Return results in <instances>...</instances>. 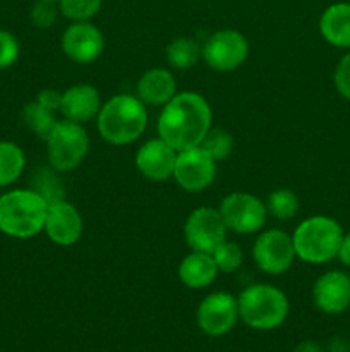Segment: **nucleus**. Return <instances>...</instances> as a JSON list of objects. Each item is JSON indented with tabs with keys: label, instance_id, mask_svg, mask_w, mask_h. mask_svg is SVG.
<instances>
[{
	"label": "nucleus",
	"instance_id": "nucleus-1",
	"mask_svg": "<svg viewBox=\"0 0 350 352\" xmlns=\"http://www.w3.org/2000/svg\"><path fill=\"white\" fill-rule=\"evenodd\" d=\"M211 107L199 93H177L161 109L158 117V136L175 151H184L201 144L211 129Z\"/></svg>",
	"mask_w": 350,
	"mask_h": 352
},
{
	"label": "nucleus",
	"instance_id": "nucleus-2",
	"mask_svg": "<svg viewBox=\"0 0 350 352\" xmlns=\"http://www.w3.org/2000/svg\"><path fill=\"white\" fill-rule=\"evenodd\" d=\"M48 203L34 189H10L0 195V232L30 239L43 232Z\"/></svg>",
	"mask_w": 350,
	"mask_h": 352
},
{
	"label": "nucleus",
	"instance_id": "nucleus-3",
	"mask_svg": "<svg viewBox=\"0 0 350 352\" xmlns=\"http://www.w3.org/2000/svg\"><path fill=\"white\" fill-rule=\"evenodd\" d=\"M148 126L146 105L137 96L115 95L98 112V133L106 143L124 146L139 140Z\"/></svg>",
	"mask_w": 350,
	"mask_h": 352
},
{
	"label": "nucleus",
	"instance_id": "nucleus-4",
	"mask_svg": "<svg viewBox=\"0 0 350 352\" xmlns=\"http://www.w3.org/2000/svg\"><path fill=\"white\" fill-rule=\"evenodd\" d=\"M239 318L249 329L275 330L287 320L288 299L283 291L270 284H253L237 298Z\"/></svg>",
	"mask_w": 350,
	"mask_h": 352
},
{
	"label": "nucleus",
	"instance_id": "nucleus-5",
	"mask_svg": "<svg viewBox=\"0 0 350 352\" xmlns=\"http://www.w3.org/2000/svg\"><path fill=\"white\" fill-rule=\"evenodd\" d=\"M343 230L336 220L325 215L309 217L292 234L295 254L299 260L311 265H321L333 260L338 253Z\"/></svg>",
	"mask_w": 350,
	"mask_h": 352
},
{
	"label": "nucleus",
	"instance_id": "nucleus-6",
	"mask_svg": "<svg viewBox=\"0 0 350 352\" xmlns=\"http://www.w3.org/2000/svg\"><path fill=\"white\" fill-rule=\"evenodd\" d=\"M45 143H47V157L50 167L64 174V172L74 170L84 162L88 155L89 138L82 124L64 119L57 120Z\"/></svg>",
	"mask_w": 350,
	"mask_h": 352
},
{
	"label": "nucleus",
	"instance_id": "nucleus-7",
	"mask_svg": "<svg viewBox=\"0 0 350 352\" xmlns=\"http://www.w3.org/2000/svg\"><path fill=\"white\" fill-rule=\"evenodd\" d=\"M218 210L226 229L235 234H254L266 223V203L249 192H230Z\"/></svg>",
	"mask_w": 350,
	"mask_h": 352
},
{
	"label": "nucleus",
	"instance_id": "nucleus-8",
	"mask_svg": "<svg viewBox=\"0 0 350 352\" xmlns=\"http://www.w3.org/2000/svg\"><path fill=\"white\" fill-rule=\"evenodd\" d=\"M297 258L292 236L285 230L270 229L257 236L253 246V260L261 272L268 275H281Z\"/></svg>",
	"mask_w": 350,
	"mask_h": 352
},
{
	"label": "nucleus",
	"instance_id": "nucleus-9",
	"mask_svg": "<svg viewBox=\"0 0 350 352\" xmlns=\"http://www.w3.org/2000/svg\"><path fill=\"white\" fill-rule=\"evenodd\" d=\"M225 222L220 210L201 206L187 217L184 226V239L192 251L211 254L223 241H226Z\"/></svg>",
	"mask_w": 350,
	"mask_h": 352
},
{
	"label": "nucleus",
	"instance_id": "nucleus-10",
	"mask_svg": "<svg viewBox=\"0 0 350 352\" xmlns=\"http://www.w3.org/2000/svg\"><path fill=\"white\" fill-rule=\"evenodd\" d=\"M249 43L246 36L235 30H220L213 33L202 45V58L218 72L235 71L246 62Z\"/></svg>",
	"mask_w": 350,
	"mask_h": 352
},
{
	"label": "nucleus",
	"instance_id": "nucleus-11",
	"mask_svg": "<svg viewBox=\"0 0 350 352\" xmlns=\"http://www.w3.org/2000/svg\"><path fill=\"white\" fill-rule=\"evenodd\" d=\"M239 318V302L230 292H213L198 306L196 322L208 337H223L235 327Z\"/></svg>",
	"mask_w": 350,
	"mask_h": 352
},
{
	"label": "nucleus",
	"instance_id": "nucleus-12",
	"mask_svg": "<svg viewBox=\"0 0 350 352\" xmlns=\"http://www.w3.org/2000/svg\"><path fill=\"white\" fill-rule=\"evenodd\" d=\"M216 175V162L201 146L178 151L174 175L178 186L187 192L205 191Z\"/></svg>",
	"mask_w": 350,
	"mask_h": 352
},
{
	"label": "nucleus",
	"instance_id": "nucleus-13",
	"mask_svg": "<svg viewBox=\"0 0 350 352\" xmlns=\"http://www.w3.org/2000/svg\"><path fill=\"white\" fill-rule=\"evenodd\" d=\"M60 47L65 57L75 64L95 62L105 50V38L102 31L89 21L72 23L60 38Z\"/></svg>",
	"mask_w": 350,
	"mask_h": 352
},
{
	"label": "nucleus",
	"instance_id": "nucleus-14",
	"mask_svg": "<svg viewBox=\"0 0 350 352\" xmlns=\"http://www.w3.org/2000/svg\"><path fill=\"white\" fill-rule=\"evenodd\" d=\"M43 232L57 246H72L82 236V217L72 203L60 199L48 205Z\"/></svg>",
	"mask_w": 350,
	"mask_h": 352
},
{
	"label": "nucleus",
	"instance_id": "nucleus-15",
	"mask_svg": "<svg viewBox=\"0 0 350 352\" xmlns=\"http://www.w3.org/2000/svg\"><path fill=\"white\" fill-rule=\"evenodd\" d=\"M312 299L319 311L340 315L350 306V277L343 272H326L316 280Z\"/></svg>",
	"mask_w": 350,
	"mask_h": 352
},
{
	"label": "nucleus",
	"instance_id": "nucleus-16",
	"mask_svg": "<svg viewBox=\"0 0 350 352\" xmlns=\"http://www.w3.org/2000/svg\"><path fill=\"white\" fill-rule=\"evenodd\" d=\"M175 160H177V151L161 138L146 141L136 153L137 170L154 182L167 181L174 175Z\"/></svg>",
	"mask_w": 350,
	"mask_h": 352
},
{
	"label": "nucleus",
	"instance_id": "nucleus-17",
	"mask_svg": "<svg viewBox=\"0 0 350 352\" xmlns=\"http://www.w3.org/2000/svg\"><path fill=\"white\" fill-rule=\"evenodd\" d=\"M100 109H102V100H100V93L95 86L75 85L62 93L60 112L64 119L86 124L93 117H98Z\"/></svg>",
	"mask_w": 350,
	"mask_h": 352
},
{
	"label": "nucleus",
	"instance_id": "nucleus-18",
	"mask_svg": "<svg viewBox=\"0 0 350 352\" xmlns=\"http://www.w3.org/2000/svg\"><path fill=\"white\" fill-rule=\"evenodd\" d=\"M137 98L144 105H167L175 95H177V82L174 74L167 69L154 67L144 72L139 78L136 86Z\"/></svg>",
	"mask_w": 350,
	"mask_h": 352
},
{
	"label": "nucleus",
	"instance_id": "nucleus-19",
	"mask_svg": "<svg viewBox=\"0 0 350 352\" xmlns=\"http://www.w3.org/2000/svg\"><path fill=\"white\" fill-rule=\"evenodd\" d=\"M218 275L215 260L209 253L192 251L178 265V278L189 289H205L213 284Z\"/></svg>",
	"mask_w": 350,
	"mask_h": 352
},
{
	"label": "nucleus",
	"instance_id": "nucleus-20",
	"mask_svg": "<svg viewBox=\"0 0 350 352\" xmlns=\"http://www.w3.org/2000/svg\"><path fill=\"white\" fill-rule=\"evenodd\" d=\"M319 31L328 43L340 48L350 47V3H333L319 19Z\"/></svg>",
	"mask_w": 350,
	"mask_h": 352
},
{
	"label": "nucleus",
	"instance_id": "nucleus-21",
	"mask_svg": "<svg viewBox=\"0 0 350 352\" xmlns=\"http://www.w3.org/2000/svg\"><path fill=\"white\" fill-rule=\"evenodd\" d=\"M26 167V155L19 144L12 141H0V188L14 184L23 175Z\"/></svg>",
	"mask_w": 350,
	"mask_h": 352
},
{
	"label": "nucleus",
	"instance_id": "nucleus-22",
	"mask_svg": "<svg viewBox=\"0 0 350 352\" xmlns=\"http://www.w3.org/2000/svg\"><path fill=\"white\" fill-rule=\"evenodd\" d=\"M202 57V47L191 36H177L167 45V62L174 69H192Z\"/></svg>",
	"mask_w": 350,
	"mask_h": 352
},
{
	"label": "nucleus",
	"instance_id": "nucleus-23",
	"mask_svg": "<svg viewBox=\"0 0 350 352\" xmlns=\"http://www.w3.org/2000/svg\"><path fill=\"white\" fill-rule=\"evenodd\" d=\"M21 116H23L24 126H26L34 136H38L43 141L47 140L48 134L51 133V129H54L55 124H57L55 112L45 109V107L40 105L36 100L27 103L23 109V112H21Z\"/></svg>",
	"mask_w": 350,
	"mask_h": 352
},
{
	"label": "nucleus",
	"instance_id": "nucleus-24",
	"mask_svg": "<svg viewBox=\"0 0 350 352\" xmlns=\"http://www.w3.org/2000/svg\"><path fill=\"white\" fill-rule=\"evenodd\" d=\"M268 213L277 220H290L299 212V198L292 189L278 188L268 196L266 201Z\"/></svg>",
	"mask_w": 350,
	"mask_h": 352
},
{
	"label": "nucleus",
	"instance_id": "nucleus-25",
	"mask_svg": "<svg viewBox=\"0 0 350 352\" xmlns=\"http://www.w3.org/2000/svg\"><path fill=\"white\" fill-rule=\"evenodd\" d=\"M199 146H201L213 160L222 162L225 160V158H229L230 153L233 151V138L232 134L226 129H223V127H211Z\"/></svg>",
	"mask_w": 350,
	"mask_h": 352
},
{
	"label": "nucleus",
	"instance_id": "nucleus-26",
	"mask_svg": "<svg viewBox=\"0 0 350 352\" xmlns=\"http://www.w3.org/2000/svg\"><path fill=\"white\" fill-rule=\"evenodd\" d=\"M213 260H215L216 268L222 274H233L242 267L244 253L240 250L239 244L232 243V241H223L218 248L211 253Z\"/></svg>",
	"mask_w": 350,
	"mask_h": 352
},
{
	"label": "nucleus",
	"instance_id": "nucleus-27",
	"mask_svg": "<svg viewBox=\"0 0 350 352\" xmlns=\"http://www.w3.org/2000/svg\"><path fill=\"white\" fill-rule=\"evenodd\" d=\"M102 9V0H58V10L72 23L89 21Z\"/></svg>",
	"mask_w": 350,
	"mask_h": 352
},
{
	"label": "nucleus",
	"instance_id": "nucleus-28",
	"mask_svg": "<svg viewBox=\"0 0 350 352\" xmlns=\"http://www.w3.org/2000/svg\"><path fill=\"white\" fill-rule=\"evenodd\" d=\"M57 170H40L36 175H34V184L33 188L36 192H40L47 203L55 201H60V199H65V191H64V186H62L60 179L57 177L55 174Z\"/></svg>",
	"mask_w": 350,
	"mask_h": 352
},
{
	"label": "nucleus",
	"instance_id": "nucleus-29",
	"mask_svg": "<svg viewBox=\"0 0 350 352\" xmlns=\"http://www.w3.org/2000/svg\"><path fill=\"white\" fill-rule=\"evenodd\" d=\"M60 14L58 6H55V2L50 0H36V3L31 9V23L38 30H48V28L54 26L57 23V17Z\"/></svg>",
	"mask_w": 350,
	"mask_h": 352
},
{
	"label": "nucleus",
	"instance_id": "nucleus-30",
	"mask_svg": "<svg viewBox=\"0 0 350 352\" xmlns=\"http://www.w3.org/2000/svg\"><path fill=\"white\" fill-rule=\"evenodd\" d=\"M19 57V43L16 36L5 30H0V69H9Z\"/></svg>",
	"mask_w": 350,
	"mask_h": 352
},
{
	"label": "nucleus",
	"instance_id": "nucleus-31",
	"mask_svg": "<svg viewBox=\"0 0 350 352\" xmlns=\"http://www.w3.org/2000/svg\"><path fill=\"white\" fill-rule=\"evenodd\" d=\"M333 81H335V86L340 95L350 100V52L347 55H343L342 60L336 65Z\"/></svg>",
	"mask_w": 350,
	"mask_h": 352
},
{
	"label": "nucleus",
	"instance_id": "nucleus-32",
	"mask_svg": "<svg viewBox=\"0 0 350 352\" xmlns=\"http://www.w3.org/2000/svg\"><path fill=\"white\" fill-rule=\"evenodd\" d=\"M36 102L40 105H43L45 109L51 110V112H57L60 110V103H62V93L57 91V89H41L36 96Z\"/></svg>",
	"mask_w": 350,
	"mask_h": 352
},
{
	"label": "nucleus",
	"instance_id": "nucleus-33",
	"mask_svg": "<svg viewBox=\"0 0 350 352\" xmlns=\"http://www.w3.org/2000/svg\"><path fill=\"white\" fill-rule=\"evenodd\" d=\"M336 256L340 258V261H342L343 265L350 267V232L347 234V236L342 237V243H340Z\"/></svg>",
	"mask_w": 350,
	"mask_h": 352
},
{
	"label": "nucleus",
	"instance_id": "nucleus-34",
	"mask_svg": "<svg viewBox=\"0 0 350 352\" xmlns=\"http://www.w3.org/2000/svg\"><path fill=\"white\" fill-rule=\"evenodd\" d=\"M328 352H350V346L343 339H333L328 346Z\"/></svg>",
	"mask_w": 350,
	"mask_h": 352
},
{
	"label": "nucleus",
	"instance_id": "nucleus-35",
	"mask_svg": "<svg viewBox=\"0 0 350 352\" xmlns=\"http://www.w3.org/2000/svg\"><path fill=\"white\" fill-rule=\"evenodd\" d=\"M294 352H323V349L319 347V344L312 342V340H305V342L299 344Z\"/></svg>",
	"mask_w": 350,
	"mask_h": 352
},
{
	"label": "nucleus",
	"instance_id": "nucleus-36",
	"mask_svg": "<svg viewBox=\"0 0 350 352\" xmlns=\"http://www.w3.org/2000/svg\"><path fill=\"white\" fill-rule=\"evenodd\" d=\"M50 2H58V0H50Z\"/></svg>",
	"mask_w": 350,
	"mask_h": 352
}]
</instances>
